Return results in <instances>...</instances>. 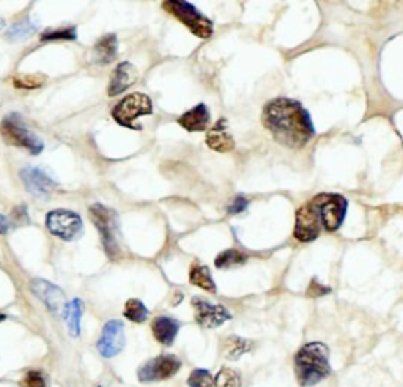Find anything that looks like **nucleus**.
I'll use <instances>...</instances> for the list:
<instances>
[{
    "mask_svg": "<svg viewBox=\"0 0 403 387\" xmlns=\"http://www.w3.org/2000/svg\"><path fill=\"white\" fill-rule=\"evenodd\" d=\"M321 222L318 213L312 202H307L296 211V222L293 235L301 243H311L320 236Z\"/></svg>",
    "mask_w": 403,
    "mask_h": 387,
    "instance_id": "nucleus-11",
    "label": "nucleus"
},
{
    "mask_svg": "<svg viewBox=\"0 0 403 387\" xmlns=\"http://www.w3.org/2000/svg\"><path fill=\"white\" fill-rule=\"evenodd\" d=\"M125 326L120 319H110L104 324L101 337L96 343V348L103 358H114V356L120 354L125 348Z\"/></svg>",
    "mask_w": 403,
    "mask_h": 387,
    "instance_id": "nucleus-12",
    "label": "nucleus"
},
{
    "mask_svg": "<svg viewBox=\"0 0 403 387\" xmlns=\"http://www.w3.org/2000/svg\"><path fill=\"white\" fill-rule=\"evenodd\" d=\"M216 387H241V374L233 368L222 367L214 378Z\"/></svg>",
    "mask_w": 403,
    "mask_h": 387,
    "instance_id": "nucleus-27",
    "label": "nucleus"
},
{
    "mask_svg": "<svg viewBox=\"0 0 403 387\" xmlns=\"http://www.w3.org/2000/svg\"><path fill=\"white\" fill-rule=\"evenodd\" d=\"M36 29H38V24L35 21H32V17H24V20L15 22L13 26H11L7 33H5V38L11 43H16V41H24L32 36Z\"/></svg>",
    "mask_w": 403,
    "mask_h": 387,
    "instance_id": "nucleus-22",
    "label": "nucleus"
},
{
    "mask_svg": "<svg viewBox=\"0 0 403 387\" xmlns=\"http://www.w3.org/2000/svg\"><path fill=\"white\" fill-rule=\"evenodd\" d=\"M10 230H11L10 220L5 218L3 214H0V235H7Z\"/></svg>",
    "mask_w": 403,
    "mask_h": 387,
    "instance_id": "nucleus-33",
    "label": "nucleus"
},
{
    "mask_svg": "<svg viewBox=\"0 0 403 387\" xmlns=\"http://www.w3.org/2000/svg\"><path fill=\"white\" fill-rule=\"evenodd\" d=\"M262 123L277 144L288 149H302L315 134L311 115L301 103L290 98H276L266 103Z\"/></svg>",
    "mask_w": 403,
    "mask_h": 387,
    "instance_id": "nucleus-1",
    "label": "nucleus"
},
{
    "mask_svg": "<svg viewBox=\"0 0 403 387\" xmlns=\"http://www.w3.org/2000/svg\"><path fill=\"white\" fill-rule=\"evenodd\" d=\"M20 176L27 192L36 199H47L57 188V183L38 167H24L20 172Z\"/></svg>",
    "mask_w": 403,
    "mask_h": 387,
    "instance_id": "nucleus-14",
    "label": "nucleus"
},
{
    "mask_svg": "<svg viewBox=\"0 0 403 387\" xmlns=\"http://www.w3.org/2000/svg\"><path fill=\"white\" fill-rule=\"evenodd\" d=\"M295 373L298 383L306 387L330 377V349L325 343L312 342L302 347L295 356Z\"/></svg>",
    "mask_w": 403,
    "mask_h": 387,
    "instance_id": "nucleus-2",
    "label": "nucleus"
},
{
    "mask_svg": "<svg viewBox=\"0 0 403 387\" xmlns=\"http://www.w3.org/2000/svg\"><path fill=\"white\" fill-rule=\"evenodd\" d=\"M84 313V303L80 299H73L71 303H68L65 307L64 317L66 321L68 333L71 337H79L80 334V318Z\"/></svg>",
    "mask_w": 403,
    "mask_h": 387,
    "instance_id": "nucleus-20",
    "label": "nucleus"
},
{
    "mask_svg": "<svg viewBox=\"0 0 403 387\" xmlns=\"http://www.w3.org/2000/svg\"><path fill=\"white\" fill-rule=\"evenodd\" d=\"M135 81H138V70H135L129 61H123V63H120L112 71V75H110L108 95H120L122 91H125L126 89L131 87L133 84H135Z\"/></svg>",
    "mask_w": 403,
    "mask_h": 387,
    "instance_id": "nucleus-15",
    "label": "nucleus"
},
{
    "mask_svg": "<svg viewBox=\"0 0 403 387\" xmlns=\"http://www.w3.org/2000/svg\"><path fill=\"white\" fill-rule=\"evenodd\" d=\"M0 134L5 142L20 149H26L30 155H40L45 150V144L30 131L20 114H10L0 123Z\"/></svg>",
    "mask_w": 403,
    "mask_h": 387,
    "instance_id": "nucleus-3",
    "label": "nucleus"
},
{
    "mask_svg": "<svg viewBox=\"0 0 403 387\" xmlns=\"http://www.w3.org/2000/svg\"><path fill=\"white\" fill-rule=\"evenodd\" d=\"M312 204L318 213L321 227L326 232H337L342 227L346 210H349V202L340 194H318L314 197Z\"/></svg>",
    "mask_w": 403,
    "mask_h": 387,
    "instance_id": "nucleus-5",
    "label": "nucleus"
},
{
    "mask_svg": "<svg viewBox=\"0 0 403 387\" xmlns=\"http://www.w3.org/2000/svg\"><path fill=\"white\" fill-rule=\"evenodd\" d=\"M188 386L189 387H214V381L212 373L205 368H196L192 370L189 378H188Z\"/></svg>",
    "mask_w": 403,
    "mask_h": 387,
    "instance_id": "nucleus-28",
    "label": "nucleus"
},
{
    "mask_svg": "<svg viewBox=\"0 0 403 387\" xmlns=\"http://www.w3.org/2000/svg\"><path fill=\"white\" fill-rule=\"evenodd\" d=\"M208 123H210V110L203 103L189 109L188 112H184L178 119V125L189 132L207 131Z\"/></svg>",
    "mask_w": 403,
    "mask_h": 387,
    "instance_id": "nucleus-16",
    "label": "nucleus"
},
{
    "mask_svg": "<svg viewBox=\"0 0 403 387\" xmlns=\"http://www.w3.org/2000/svg\"><path fill=\"white\" fill-rule=\"evenodd\" d=\"M191 303L192 307H194L196 321L205 329L219 328L232 318V313L224 305L213 304L200 296H194Z\"/></svg>",
    "mask_w": 403,
    "mask_h": 387,
    "instance_id": "nucleus-10",
    "label": "nucleus"
},
{
    "mask_svg": "<svg viewBox=\"0 0 403 387\" xmlns=\"http://www.w3.org/2000/svg\"><path fill=\"white\" fill-rule=\"evenodd\" d=\"M189 282L192 285L202 288V290H205V291H210V293L216 291V284H214L213 275H212V273H210L208 266H203V265H198V263H194V265L191 266V271H189Z\"/></svg>",
    "mask_w": 403,
    "mask_h": 387,
    "instance_id": "nucleus-23",
    "label": "nucleus"
},
{
    "mask_svg": "<svg viewBox=\"0 0 403 387\" xmlns=\"http://www.w3.org/2000/svg\"><path fill=\"white\" fill-rule=\"evenodd\" d=\"M46 227L51 235L64 241H74L84 233L82 219L70 210H52L46 216Z\"/></svg>",
    "mask_w": 403,
    "mask_h": 387,
    "instance_id": "nucleus-8",
    "label": "nucleus"
},
{
    "mask_svg": "<svg viewBox=\"0 0 403 387\" xmlns=\"http://www.w3.org/2000/svg\"><path fill=\"white\" fill-rule=\"evenodd\" d=\"M5 26V21L2 20V17H0V29H2Z\"/></svg>",
    "mask_w": 403,
    "mask_h": 387,
    "instance_id": "nucleus-35",
    "label": "nucleus"
},
{
    "mask_svg": "<svg viewBox=\"0 0 403 387\" xmlns=\"http://www.w3.org/2000/svg\"><path fill=\"white\" fill-rule=\"evenodd\" d=\"M328 293H331V288L321 285L317 279H312L311 285H309V288H307V296H311V298L325 296V294H328Z\"/></svg>",
    "mask_w": 403,
    "mask_h": 387,
    "instance_id": "nucleus-31",
    "label": "nucleus"
},
{
    "mask_svg": "<svg viewBox=\"0 0 403 387\" xmlns=\"http://www.w3.org/2000/svg\"><path fill=\"white\" fill-rule=\"evenodd\" d=\"M20 384L21 387H47V381L40 370H29Z\"/></svg>",
    "mask_w": 403,
    "mask_h": 387,
    "instance_id": "nucleus-30",
    "label": "nucleus"
},
{
    "mask_svg": "<svg viewBox=\"0 0 403 387\" xmlns=\"http://www.w3.org/2000/svg\"><path fill=\"white\" fill-rule=\"evenodd\" d=\"M78 32L76 27H64V29H49L41 33V41H76Z\"/></svg>",
    "mask_w": 403,
    "mask_h": 387,
    "instance_id": "nucleus-26",
    "label": "nucleus"
},
{
    "mask_svg": "<svg viewBox=\"0 0 403 387\" xmlns=\"http://www.w3.org/2000/svg\"><path fill=\"white\" fill-rule=\"evenodd\" d=\"M13 214H15V218H16L17 220H20V216H22L24 222H29V216H27V208H26V205H21V206L15 208Z\"/></svg>",
    "mask_w": 403,
    "mask_h": 387,
    "instance_id": "nucleus-34",
    "label": "nucleus"
},
{
    "mask_svg": "<svg viewBox=\"0 0 403 387\" xmlns=\"http://www.w3.org/2000/svg\"><path fill=\"white\" fill-rule=\"evenodd\" d=\"M207 145L218 153H228L235 149V140L228 132L227 121L224 119H221L212 129H208Z\"/></svg>",
    "mask_w": 403,
    "mask_h": 387,
    "instance_id": "nucleus-17",
    "label": "nucleus"
},
{
    "mask_svg": "<svg viewBox=\"0 0 403 387\" xmlns=\"http://www.w3.org/2000/svg\"><path fill=\"white\" fill-rule=\"evenodd\" d=\"M182 361L175 354H161L158 358L144 362L138 370V378L140 383L150 384L158 381L169 379L179 372Z\"/></svg>",
    "mask_w": 403,
    "mask_h": 387,
    "instance_id": "nucleus-9",
    "label": "nucleus"
},
{
    "mask_svg": "<svg viewBox=\"0 0 403 387\" xmlns=\"http://www.w3.org/2000/svg\"><path fill=\"white\" fill-rule=\"evenodd\" d=\"M246 261H247V255L243 254V252H240L237 249H227L216 257L214 265L219 269H232V268L243 266Z\"/></svg>",
    "mask_w": 403,
    "mask_h": 387,
    "instance_id": "nucleus-24",
    "label": "nucleus"
},
{
    "mask_svg": "<svg viewBox=\"0 0 403 387\" xmlns=\"http://www.w3.org/2000/svg\"><path fill=\"white\" fill-rule=\"evenodd\" d=\"M163 8L167 13L177 17L179 22H183L189 29L191 33L202 40H208L214 32L213 21L203 16L194 5L189 2H182V0H169L163 3Z\"/></svg>",
    "mask_w": 403,
    "mask_h": 387,
    "instance_id": "nucleus-4",
    "label": "nucleus"
},
{
    "mask_svg": "<svg viewBox=\"0 0 403 387\" xmlns=\"http://www.w3.org/2000/svg\"><path fill=\"white\" fill-rule=\"evenodd\" d=\"M117 52H119V41H117V35L109 33L99 40L95 47H93V59L98 65H109L117 59Z\"/></svg>",
    "mask_w": 403,
    "mask_h": 387,
    "instance_id": "nucleus-19",
    "label": "nucleus"
},
{
    "mask_svg": "<svg viewBox=\"0 0 403 387\" xmlns=\"http://www.w3.org/2000/svg\"><path fill=\"white\" fill-rule=\"evenodd\" d=\"M30 290L45 304L52 313H64L66 307V298L61 288L51 284L45 279H34L30 282Z\"/></svg>",
    "mask_w": 403,
    "mask_h": 387,
    "instance_id": "nucleus-13",
    "label": "nucleus"
},
{
    "mask_svg": "<svg viewBox=\"0 0 403 387\" xmlns=\"http://www.w3.org/2000/svg\"><path fill=\"white\" fill-rule=\"evenodd\" d=\"M252 347H254V343L251 340H246L243 339V337H238V335H230L224 340L222 353H224V356L228 361H238L241 356L249 353Z\"/></svg>",
    "mask_w": 403,
    "mask_h": 387,
    "instance_id": "nucleus-21",
    "label": "nucleus"
},
{
    "mask_svg": "<svg viewBox=\"0 0 403 387\" xmlns=\"http://www.w3.org/2000/svg\"><path fill=\"white\" fill-rule=\"evenodd\" d=\"M152 114H153L152 100L144 93L128 95L112 109V116L119 125L129 129H135V131H140V126L134 125V121L138 120L139 116Z\"/></svg>",
    "mask_w": 403,
    "mask_h": 387,
    "instance_id": "nucleus-7",
    "label": "nucleus"
},
{
    "mask_svg": "<svg viewBox=\"0 0 403 387\" xmlns=\"http://www.w3.org/2000/svg\"><path fill=\"white\" fill-rule=\"evenodd\" d=\"M247 205H249V202H247L243 195H238V197H235L232 204L228 205L227 211L230 214H240V213H243L247 210Z\"/></svg>",
    "mask_w": 403,
    "mask_h": 387,
    "instance_id": "nucleus-32",
    "label": "nucleus"
},
{
    "mask_svg": "<svg viewBox=\"0 0 403 387\" xmlns=\"http://www.w3.org/2000/svg\"><path fill=\"white\" fill-rule=\"evenodd\" d=\"M89 214L91 222L96 225L99 232V238H101L106 254L110 258L119 257L120 249L119 243H117V230H119V225H117L115 213L101 204H93L89 208Z\"/></svg>",
    "mask_w": 403,
    "mask_h": 387,
    "instance_id": "nucleus-6",
    "label": "nucleus"
},
{
    "mask_svg": "<svg viewBox=\"0 0 403 387\" xmlns=\"http://www.w3.org/2000/svg\"><path fill=\"white\" fill-rule=\"evenodd\" d=\"M3 319H7V317H5V315H2V313H0V321H3Z\"/></svg>",
    "mask_w": 403,
    "mask_h": 387,
    "instance_id": "nucleus-36",
    "label": "nucleus"
},
{
    "mask_svg": "<svg viewBox=\"0 0 403 387\" xmlns=\"http://www.w3.org/2000/svg\"><path fill=\"white\" fill-rule=\"evenodd\" d=\"M45 76L40 75H21L16 76L13 79V84L16 89H22V90H34V89H40L43 84H45Z\"/></svg>",
    "mask_w": 403,
    "mask_h": 387,
    "instance_id": "nucleus-29",
    "label": "nucleus"
},
{
    "mask_svg": "<svg viewBox=\"0 0 403 387\" xmlns=\"http://www.w3.org/2000/svg\"><path fill=\"white\" fill-rule=\"evenodd\" d=\"M179 328H182V323L178 319L172 317H158L153 319L152 323V331L154 339H156L161 345L170 347L173 342H175V337L178 334Z\"/></svg>",
    "mask_w": 403,
    "mask_h": 387,
    "instance_id": "nucleus-18",
    "label": "nucleus"
},
{
    "mask_svg": "<svg viewBox=\"0 0 403 387\" xmlns=\"http://www.w3.org/2000/svg\"><path fill=\"white\" fill-rule=\"evenodd\" d=\"M123 315L133 323H145L148 318V309L140 299H129L125 304Z\"/></svg>",
    "mask_w": 403,
    "mask_h": 387,
    "instance_id": "nucleus-25",
    "label": "nucleus"
}]
</instances>
